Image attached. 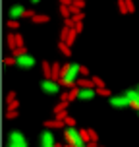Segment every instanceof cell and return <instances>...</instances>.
<instances>
[{"label": "cell", "mask_w": 139, "mask_h": 147, "mask_svg": "<svg viewBox=\"0 0 139 147\" xmlns=\"http://www.w3.org/2000/svg\"><path fill=\"white\" fill-rule=\"evenodd\" d=\"M81 76V64L77 62H68L62 66V74H60V83L68 89H73L77 85V80H79Z\"/></svg>", "instance_id": "1"}, {"label": "cell", "mask_w": 139, "mask_h": 147, "mask_svg": "<svg viewBox=\"0 0 139 147\" xmlns=\"http://www.w3.org/2000/svg\"><path fill=\"white\" fill-rule=\"evenodd\" d=\"M64 140L70 147H83L87 145V138L83 130H77L75 126H66L64 128Z\"/></svg>", "instance_id": "2"}, {"label": "cell", "mask_w": 139, "mask_h": 147, "mask_svg": "<svg viewBox=\"0 0 139 147\" xmlns=\"http://www.w3.org/2000/svg\"><path fill=\"white\" fill-rule=\"evenodd\" d=\"M64 87L58 80H54V78H44L41 81V91H43L44 95H58L60 89Z\"/></svg>", "instance_id": "3"}, {"label": "cell", "mask_w": 139, "mask_h": 147, "mask_svg": "<svg viewBox=\"0 0 139 147\" xmlns=\"http://www.w3.org/2000/svg\"><path fill=\"white\" fill-rule=\"evenodd\" d=\"M6 147H29V143L19 130H12L6 138Z\"/></svg>", "instance_id": "4"}, {"label": "cell", "mask_w": 139, "mask_h": 147, "mask_svg": "<svg viewBox=\"0 0 139 147\" xmlns=\"http://www.w3.org/2000/svg\"><path fill=\"white\" fill-rule=\"evenodd\" d=\"M15 66L19 68V70H31V68L37 64V60L31 56V54H27V52H21V54H15Z\"/></svg>", "instance_id": "5"}, {"label": "cell", "mask_w": 139, "mask_h": 147, "mask_svg": "<svg viewBox=\"0 0 139 147\" xmlns=\"http://www.w3.org/2000/svg\"><path fill=\"white\" fill-rule=\"evenodd\" d=\"M108 105L112 109H130L132 107V101L126 97V93H122V95H110Z\"/></svg>", "instance_id": "6"}, {"label": "cell", "mask_w": 139, "mask_h": 147, "mask_svg": "<svg viewBox=\"0 0 139 147\" xmlns=\"http://www.w3.org/2000/svg\"><path fill=\"white\" fill-rule=\"evenodd\" d=\"M39 147H58L56 145V138H54V134L46 128L44 132H41L39 136Z\"/></svg>", "instance_id": "7"}, {"label": "cell", "mask_w": 139, "mask_h": 147, "mask_svg": "<svg viewBox=\"0 0 139 147\" xmlns=\"http://www.w3.org/2000/svg\"><path fill=\"white\" fill-rule=\"evenodd\" d=\"M99 95V91H95V87H79L77 89V101H93Z\"/></svg>", "instance_id": "8"}, {"label": "cell", "mask_w": 139, "mask_h": 147, "mask_svg": "<svg viewBox=\"0 0 139 147\" xmlns=\"http://www.w3.org/2000/svg\"><path fill=\"white\" fill-rule=\"evenodd\" d=\"M25 14H27V10L21 4H14L8 10V20H21V18H25Z\"/></svg>", "instance_id": "9"}, {"label": "cell", "mask_w": 139, "mask_h": 147, "mask_svg": "<svg viewBox=\"0 0 139 147\" xmlns=\"http://www.w3.org/2000/svg\"><path fill=\"white\" fill-rule=\"evenodd\" d=\"M77 85H79V87H91V85H93V80L87 78V76H85V78H79V80H77Z\"/></svg>", "instance_id": "10"}, {"label": "cell", "mask_w": 139, "mask_h": 147, "mask_svg": "<svg viewBox=\"0 0 139 147\" xmlns=\"http://www.w3.org/2000/svg\"><path fill=\"white\" fill-rule=\"evenodd\" d=\"M58 49H60L62 52H64L66 56H70V47H68V43H66V41H60V43H58Z\"/></svg>", "instance_id": "11"}, {"label": "cell", "mask_w": 139, "mask_h": 147, "mask_svg": "<svg viewBox=\"0 0 139 147\" xmlns=\"http://www.w3.org/2000/svg\"><path fill=\"white\" fill-rule=\"evenodd\" d=\"M44 126H46V128H62L64 124H62V120H58V118H56V120H52V122H46Z\"/></svg>", "instance_id": "12"}, {"label": "cell", "mask_w": 139, "mask_h": 147, "mask_svg": "<svg viewBox=\"0 0 139 147\" xmlns=\"http://www.w3.org/2000/svg\"><path fill=\"white\" fill-rule=\"evenodd\" d=\"M91 80H93V85H95L97 89H99V87H104V81L101 80V78H97V76H93Z\"/></svg>", "instance_id": "13"}, {"label": "cell", "mask_w": 139, "mask_h": 147, "mask_svg": "<svg viewBox=\"0 0 139 147\" xmlns=\"http://www.w3.org/2000/svg\"><path fill=\"white\" fill-rule=\"evenodd\" d=\"M33 22H35V23H43V22H48V16H35V18H33Z\"/></svg>", "instance_id": "14"}, {"label": "cell", "mask_w": 139, "mask_h": 147, "mask_svg": "<svg viewBox=\"0 0 139 147\" xmlns=\"http://www.w3.org/2000/svg\"><path fill=\"white\" fill-rule=\"evenodd\" d=\"M8 27H10V29H17V27H19L17 20H8Z\"/></svg>", "instance_id": "15"}, {"label": "cell", "mask_w": 139, "mask_h": 147, "mask_svg": "<svg viewBox=\"0 0 139 147\" xmlns=\"http://www.w3.org/2000/svg\"><path fill=\"white\" fill-rule=\"evenodd\" d=\"M118 6H120V12H122V14H126V12H128V6H126V0H120V2H118Z\"/></svg>", "instance_id": "16"}, {"label": "cell", "mask_w": 139, "mask_h": 147, "mask_svg": "<svg viewBox=\"0 0 139 147\" xmlns=\"http://www.w3.org/2000/svg\"><path fill=\"white\" fill-rule=\"evenodd\" d=\"M4 64H6V66H12V64H15V58H12V56H6V58H4Z\"/></svg>", "instance_id": "17"}, {"label": "cell", "mask_w": 139, "mask_h": 147, "mask_svg": "<svg viewBox=\"0 0 139 147\" xmlns=\"http://www.w3.org/2000/svg\"><path fill=\"white\" fill-rule=\"evenodd\" d=\"M99 95H104V97H110V93L106 91V87H99Z\"/></svg>", "instance_id": "18"}, {"label": "cell", "mask_w": 139, "mask_h": 147, "mask_svg": "<svg viewBox=\"0 0 139 147\" xmlns=\"http://www.w3.org/2000/svg\"><path fill=\"white\" fill-rule=\"evenodd\" d=\"M73 29H75L77 33H79V31L83 29V23H81V22H75V27H73Z\"/></svg>", "instance_id": "19"}, {"label": "cell", "mask_w": 139, "mask_h": 147, "mask_svg": "<svg viewBox=\"0 0 139 147\" xmlns=\"http://www.w3.org/2000/svg\"><path fill=\"white\" fill-rule=\"evenodd\" d=\"M126 6H128V12H133V10H135V8H133V4L130 2V0H126Z\"/></svg>", "instance_id": "20"}, {"label": "cell", "mask_w": 139, "mask_h": 147, "mask_svg": "<svg viewBox=\"0 0 139 147\" xmlns=\"http://www.w3.org/2000/svg\"><path fill=\"white\" fill-rule=\"evenodd\" d=\"M81 76H87V78L91 76V74H89V70H87L85 66H81Z\"/></svg>", "instance_id": "21"}, {"label": "cell", "mask_w": 139, "mask_h": 147, "mask_svg": "<svg viewBox=\"0 0 139 147\" xmlns=\"http://www.w3.org/2000/svg\"><path fill=\"white\" fill-rule=\"evenodd\" d=\"M60 12H62V16H66V18L70 16V10L68 8H60Z\"/></svg>", "instance_id": "22"}, {"label": "cell", "mask_w": 139, "mask_h": 147, "mask_svg": "<svg viewBox=\"0 0 139 147\" xmlns=\"http://www.w3.org/2000/svg\"><path fill=\"white\" fill-rule=\"evenodd\" d=\"M73 20H75V22H81V20H83V14H75V18H73Z\"/></svg>", "instance_id": "23"}, {"label": "cell", "mask_w": 139, "mask_h": 147, "mask_svg": "<svg viewBox=\"0 0 139 147\" xmlns=\"http://www.w3.org/2000/svg\"><path fill=\"white\" fill-rule=\"evenodd\" d=\"M64 120H66V124H68V126H73V120H72V118H68V116H66Z\"/></svg>", "instance_id": "24"}, {"label": "cell", "mask_w": 139, "mask_h": 147, "mask_svg": "<svg viewBox=\"0 0 139 147\" xmlns=\"http://www.w3.org/2000/svg\"><path fill=\"white\" fill-rule=\"evenodd\" d=\"M31 4H41V0H29Z\"/></svg>", "instance_id": "25"}, {"label": "cell", "mask_w": 139, "mask_h": 147, "mask_svg": "<svg viewBox=\"0 0 139 147\" xmlns=\"http://www.w3.org/2000/svg\"><path fill=\"white\" fill-rule=\"evenodd\" d=\"M135 110H137V116H139V109H135Z\"/></svg>", "instance_id": "26"}, {"label": "cell", "mask_w": 139, "mask_h": 147, "mask_svg": "<svg viewBox=\"0 0 139 147\" xmlns=\"http://www.w3.org/2000/svg\"><path fill=\"white\" fill-rule=\"evenodd\" d=\"M137 89H139V85H137Z\"/></svg>", "instance_id": "27"}]
</instances>
